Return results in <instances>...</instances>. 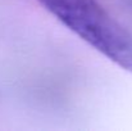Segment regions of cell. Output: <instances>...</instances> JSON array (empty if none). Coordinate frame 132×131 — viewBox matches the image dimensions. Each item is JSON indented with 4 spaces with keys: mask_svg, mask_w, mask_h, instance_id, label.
Listing matches in <instances>:
<instances>
[{
    "mask_svg": "<svg viewBox=\"0 0 132 131\" xmlns=\"http://www.w3.org/2000/svg\"><path fill=\"white\" fill-rule=\"evenodd\" d=\"M72 32L113 63L132 73V32L97 0H39Z\"/></svg>",
    "mask_w": 132,
    "mask_h": 131,
    "instance_id": "obj_1",
    "label": "cell"
}]
</instances>
